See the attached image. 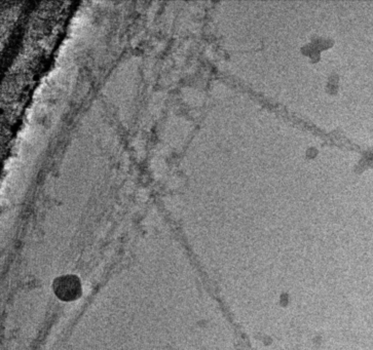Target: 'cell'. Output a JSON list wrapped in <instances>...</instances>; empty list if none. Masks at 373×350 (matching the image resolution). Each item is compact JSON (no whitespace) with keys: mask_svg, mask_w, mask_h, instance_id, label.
<instances>
[{"mask_svg":"<svg viewBox=\"0 0 373 350\" xmlns=\"http://www.w3.org/2000/svg\"><path fill=\"white\" fill-rule=\"evenodd\" d=\"M55 294L63 301H73L81 295V284L75 275H65L57 278L52 284Z\"/></svg>","mask_w":373,"mask_h":350,"instance_id":"cell-1","label":"cell"},{"mask_svg":"<svg viewBox=\"0 0 373 350\" xmlns=\"http://www.w3.org/2000/svg\"><path fill=\"white\" fill-rule=\"evenodd\" d=\"M318 154H319V151L316 148H313V147H310V148H308L306 151H305V156L307 158H310V159H313V158H315L316 156H318Z\"/></svg>","mask_w":373,"mask_h":350,"instance_id":"cell-2","label":"cell"}]
</instances>
